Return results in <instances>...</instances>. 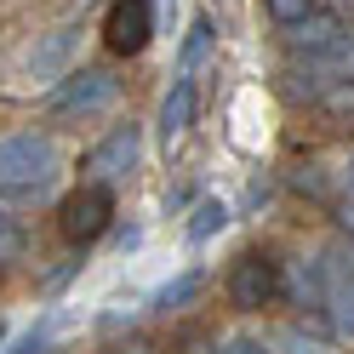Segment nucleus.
<instances>
[{"mask_svg":"<svg viewBox=\"0 0 354 354\" xmlns=\"http://www.w3.org/2000/svg\"><path fill=\"white\" fill-rule=\"evenodd\" d=\"M63 171V154L46 131H6L0 138V201H40Z\"/></svg>","mask_w":354,"mask_h":354,"instance_id":"nucleus-1","label":"nucleus"},{"mask_svg":"<svg viewBox=\"0 0 354 354\" xmlns=\"http://www.w3.org/2000/svg\"><path fill=\"white\" fill-rule=\"evenodd\" d=\"M115 97H120V75L109 69V63H92V69L63 75V80L52 86L46 109H52L57 120H92V115H103Z\"/></svg>","mask_w":354,"mask_h":354,"instance_id":"nucleus-2","label":"nucleus"},{"mask_svg":"<svg viewBox=\"0 0 354 354\" xmlns=\"http://www.w3.org/2000/svg\"><path fill=\"white\" fill-rule=\"evenodd\" d=\"M280 86L292 97H326L337 86H354V40H343L337 52H320V57H297L280 75Z\"/></svg>","mask_w":354,"mask_h":354,"instance_id":"nucleus-3","label":"nucleus"},{"mask_svg":"<svg viewBox=\"0 0 354 354\" xmlns=\"http://www.w3.org/2000/svg\"><path fill=\"white\" fill-rule=\"evenodd\" d=\"M109 223H115V194H109L103 183H86V189H75L69 201L57 206V234L69 240V246H92Z\"/></svg>","mask_w":354,"mask_h":354,"instance_id":"nucleus-4","label":"nucleus"},{"mask_svg":"<svg viewBox=\"0 0 354 354\" xmlns=\"http://www.w3.org/2000/svg\"><path fill=\"white\" fill-rule=\"evenodd\" d=\"M280 286H286L280 263L269 252H246V257H234V269H229V303L252 315V308H263V303L280 297Z\"/></svg>","mask_w":354,"mask_h":354,"instance_id":"nucleus-5","label":"nucleus"},{"mask_svg":"<svg viewBox=\"0 0 354 354\" xmlns=\"http://www.w3.org/2000/svg\"><path fill=\"white\" fill-rule=\"evenodd\" d=\"M138 160H143V131L126 120V126H115V131H103V143L80 160V171L92 177V183L109 189V183H120L126 171H138Z\"/></svg>","mask_w":354,"mask_h":354,"instance_id":"nucleus-6","label":"nucleus"},{"mask_svg":"<svg viewBox=\"0 0 354 354\" xmlns=\"http://www.w3.org/2000/svg\"><path fill=\"white\" fill-rule=\"evenodd\" d=\"M154 40V0H115L103 12V46L120 57H138Z\"/></svg>","mask_w":354,"mask_h":354,"instance_id":"nucleus-7","label":"nucleus"},{"mask_svg":"<svg viewBox=\"0 0 354 354\" xmlns=\"http://www.w3.org/2000/svg\"><path fill=\"white\" fill-rule=\"evenodd\" d=\"M343 40H354L348 35V24L337 12H308L303 24H292L286 29V46H292V57H320V52H337Z\"/></svg>","mask_w":354,"mask_h":354,"instance_id":"nucleus-8","label":"nucleus"},{"mask_svg":"<svg viewBox=\"0 0 354 354\" xmlns=\"http://www.w3.org/2000/svg\"><path fill=\"white\" fill-rule=\"evenodd\" d=\"M194 115H201V86H194V75H177L171 92L160 97V143L171 149V143L194 126Z\"/></svg>","mask_w":354,"mask_h":354,"instance_id":"nucleus-9","label":"nucleus"},{"mask_svg":"<svg viewBox=\"0 0 354 354\" xmlns=\"http://www.w3.org/2000/svg\"><path fill=\"white\" fill-rule=\"evenodd\" d=\"M75 40H80V24L52 29V35L24 57V75H35V80H63V75H69V57H75Z\"/></svg>","mask_w":354,"mask_h":354,"instance_id":"nucleus-10","label":"nucleus"},{"mask_svg":"<svg viewBox=\"0 0 354 354\" xmlns=\"http://www.w3.org/2000/svg\"><path fill=\"white\" fill-rule=\"evenodd\" d=\"M320 315H326V326H331V337H337V343H354V274H343L337 263H331V286H326Z\"/></svg>","mask_w":354,"mask_h":354,"instance_id":"nucleus-11","label":"nucleus"},{"mask_svg":"<svg viewBox=\"0 0 354 354\" xmlns=\"http://www.w3.org/2000/svg\"><path fill=\"white\" fill-rule=\"evenodd\" d=\"M212 40H217V24H212V17H194L189 35H183V52H177V75H194V69H201L206 52H212Z\"/></svg>","mask_w":354,"mask_h":354,"instance_id":"nucleus-12","label":"nucleus"},{"mask_svg":"<svg viewBox=\"0 0 354 354\" xmlns=\"http://www.w3.org/2000/svg\"><path fill=\"white\" fill-rule=\"evenodd\" d=\"M223 229H229V206L223 201H201V206H194V217H189V240H194V246H206V240L223 234Z\"/></svg>","mask_w":354,"mask_h":354,"instance_id":"nucleus-13","label":"nucleus"},{"mask_svg":"<svg viewBox=\"0 0 354 354\" xmlns=\"http://www.w3.org/2000/svg\"><path fill=\"white\" fill-rule=\"evenodd\" d=\"M201 286H206V274H201V269H189V274H177V280H166L160 292L149 297V308H183L189 297H201Z\"/></svg>","mask_w":354,"mask_h":354,"instance_id":"nucleus-14","label":"nucleus"},{"mask_svg":"<svg viewBox=\"0 0 354 354\" xmlns=\"http://www.w3.org/2000/svg\"><path fill=\"white\" fill-rule=\"evenodd\" d=\"M269 354H331V343L308 337V326H280L269 337Z\"/></svg>","mask_w":354,"mask_h":354,"instance_id":"nucleus-15","label":"nucleus"},{"mask_svg":"<svg viewBox=\"0 0 354 354\" xmlns=\"http://www.w3.org/2000/svg\"><path fill=\"white\" fill-rule=\"evenodd\" d=\"M263 12H269L280 29H292V24H303V17L320 12V6H315V0H263Z\"/></svg>","mask_w":354,"mask_h":354,"instance_id":"nucleus-16","label":"nucleus"},{"mask_svg":"<svg viewBox=\"0 0 354 354\" xmlns=\"http://www.w3.org/2000/svg\"><path fill=\"white\" fill-rule=\"evenodd\" d=\"M201 354H269V343H263V337H217Z\"/></svg>","mask_w":354,"mask_h":354,"instance_id":"nucleus-17","label":"nucleus"},{"mask_svg":"<svg viewBox=\"0 0 354 354\" xmlns=\"http://www.w3.org/2000/svg\"><path fill=\"white\" fill-rule=\"evenodd\" d=\"M46 337H52V326H40V331H29L24 343H12L6 354H46Z\"/></svg>","mask_w":354,"mask_h":354,"instance_id":"nucleus-18","label":"nucleus"},{"mask_svg":"<svg viewBox=\"0 0 354 354\" xmlns=\"http://www.w3.org/2000/svg\"><path fill=\"white\" fill-rule=\"evenodd\" d=\"M337 223H343V229H348V234H354V201H348V206H343V212H337Z\"/></svg>","mask_w":354,"mask_h":354,"instance_id":"nucleus-19","label":"nucleus"},{"mask_svg":"<svg viewBox=\"0 0 354 354\" xmlns=\"http://www.w3.org/2000/svg\"><path fill=\"white\" fill-rule=\"evenodd\" d=\"M343 183H348V194H354V154H348V166H343Z\"/></svg>","mask_w":354,"mask_h":354,"instance_id":"nucleus-20","label":"nucleus"},{"mask_svg":"<svg viewBox=\"0 0 354 354\" xmlns=\"http://www.w3.org/2000/svg\"><path fill=\"white\" fill-rule=\"evenodd\" d=\"M0 343H6V320H0Z\"/></svg>","mask_w":354,"mask_h":354,"instance_id":"nucleus-21","label":"nucleus"},{"mask_svg":"<svg viewBox=\"0 0 354 354\" xmlns=\"http://www.w3.org/2000/svg\"><path fill=\"white\" fill-rule=\"evenodd\" d=\"M348 12H354V0H348Z\"/></svg>","mask_w":354,"mask_h":354,"instance_id":"nucleus-22","label":"nucleus"}]
</instances>
